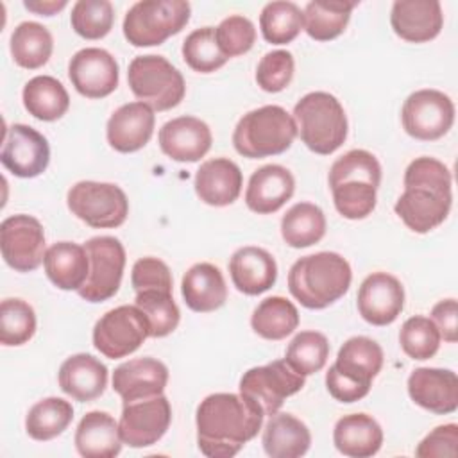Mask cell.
<instances>
[{
    "instance_id": "cell-1",
    "label": "cell",
    "mask_w": 458,
    "mask_h": 458,
    "mask_svg": "<svg viewBox=\"0 0 458 458\" xmlns=\"http://www.w3.org/2000/svg\"><path fill=\"white\" fill-rule=\"evenodd\" d=\"M263 417L242 394H211L197 408V445L208 458H231L259 433Z\"/></svg>"
},
{
    "instance_id": "cell-2",
    "label": "cell",
    "mask_w": 458,
    "mask_h": 458,
    "mask_svg": "<svg viewBox=\"0 0 458 458\" xmlns=\"http://www.w3.org/2000/svg\"><path fill=\"white\" fill-rule=\"evenodd\" d=\"M451 172L435 157H415L404 172V191L397 199L394 211L413 233L424 234L438 227L449 215Z\"/></svg>"
},
{
    "instance_id": "cell-3",
    "label": "cell",
    "mask_w": 458,
    "mask_h": 458,
    "mask_svg": "<svg viewBox=\"0 0 458 458\" xmlns=\"http://www.w3.org/2000/svg\"><path fill=\"white\" fill-rule=\"evenodd\" d=\"M381 165L374 154L352 148L329 168V188L336 211L349 220L367 218L376 208Z\"/></svg>"
},
{
    "instance_id": "cell-4",
    "label": "cell",
    "mask_w": 458,
    "mask_h": 458,
    "mask_svg": "<svg viewBox=\"0 0 458 458\" xmlns=\"http://www.w3.org/2000/svg\"><path fill=\"white\" fill-rule=\"evenodd\" d=\"M349 261L336 252L299 258L288 272L290 293L308 310H324L344 297L351 286Z\"/></svg>"
},
{
    "instance_id": "cell-5",
    "label": "cell",
    "mask_w": 458,
    "mask_h": 458,
    "mask_svg": "<svg viewBox=\"0 0 458 458\" xmlns=\"http://www.w3.org/2000/svg\"><path fill=\"white\" fill-rule=\"evenodd\" d=\"M383 367V349L369 336H352L326 372L327 392L340 403L363 399Z\"/></svg>"
},
{
    "instance_id": "cell-6",
    "label": "cell",
    "mask_w": 458,
    "mask_h": 458,
    "mask_svg": "<svg viewBox=\"0 0 458 458\" xmlns=\"http://www.w3.org/2000/svg\"><path fill=\"white\" fill-rule=\"evenodd\" d=\"M293 120L302 143L315 154L329 156L347 138V116L340 100L327 91H311L293 107Z\"/></svg>"
},
{
    "instance_id": "cell-7",
    "label": "cell",
    "mask_w": 458,
    "mask_h": 458,
    "mask_svg": "<svg viewBox=\"0 0 458 458\" xmlns=\"http://www.w3.org/2000/svg\"><path fill=\"white\" fill-rule=\"evenodd\" d=\"M297 136L295 120L281 106H263L240 118L233 132L236 152L249 159L277 156L288 150Z\"/></svg>"
},
{
    "instance_id": "cell-8",
    "label": "cell",
    "mask_w": 458,
    "mask_h": 458,
    "mask_svg": "<svg viewBox=\"0 0 458 458\" xmlns=\"http://www.w3.org/2000/svg\"><path fill=\"white\" fill-rule=\"evenodd\" d=\"M191 5L184 0H141L123 18V36L132 47H156L181 32L190 21Z\"/></svg>"
},
{
    "instance_id": "cell-9",
    "label": "cell",
    "mask_w": 458,
    "mask_h": 458,
    "mask_svg": "<svg viewBox=\"0 0 458 458\" xmlns=\"http://www.w3.org/2000/svg\"><path fill=\"white\" fill-rule=\"evenodd\" d=\"M134 97L154 111H168L181 104L186 93L182 73L163 55H138L127 70Z\"/></svg>"
},
{
    "instance_id": "cell-10",
    "label": "cell",
    "mask_w": 458,
    "mask_h": 458,
    "mask_svg": "<svg viewBox=\"0 0 458 458\" xmlns=\"http://www.w3.org/2000/svg\"><path fill=\"white\" fill-rule=\"evenodd\" d=\"M68 209L95 229H113L125 222L129 200L123 190L113 182L79 181L66 195Z\"/></svg>"
},
{
    "instance_id": "cell-11",
    "label": "cell",
    "mask_w": 458,
    "mask_h": 458,
    "mask_svg": "<svg viewBox=\"0 0 458 458\" xmlns=\"http://www.w3.org/2000/svg\"><path fill=\"white\" fill-rule=\"evenodd\" d=\"M148 336V320L134 304H123L109 310L97 320L93 327V345L109 360L132 354Z\"/></svg>"
},
{
    "instance_id": "cell-12",
    "label": "cell",
    "mask_w": 458,
    "mask_h": 458,
    "mask_svg": "<svg viewBox=\"0 0 458 458\" xmlns=\"http://www.w3.org/2000/svg\"><path fill=\"white\" fill-rule=\"evenodd\" d=\"M89 272L77 293L88 302L111 299L122 283L125 268V249L114 236H93L84 243Z\"/></svg>"
},
{
    "instance_id": "cell-13",
    "label": "cell",
    "mask_w": 458,
    "mask_h": 458,
    "mask_svg": "<svg viewBox=\"0 0 458 458\" xmlns=\"http://www.w3.org/2000/svg\"><path fill=\"white\" fill-rule=\"evenodd\" d=\"M304 376L297 374L284 360H276L261 367H252L240 379V394L254 401L263 415H274L284 399L301 392Z\"/></svg>"
},
{
    "instance_id": "cell-14",
    "label": "cell",
    "mask_w": 458,
    "mask_h": 458,
    "mask_svg": "<svg viewBox=\"0 0 458 458\" xmlns=\"http://www.w3.org/2000/svg\"><path fill=\"white\" fill-rule=\"evenodd\" d=\"M404 131L420 141H433L449 132L454 122L453 100L438 89L413 91L403 104Z\"/></svg>"
},
{
    "instance_id": "cell-15",
    "label": "cell",
    "mask_w": 458,
    "mask_h": 458,
    "mask_svg": "<svg viewBox=\"0 0 458 458\" xmlns=\"http://www.w3.org/2000/svg\"><path fill=\"white\" fill-rule=\"evenodd\" d=\"M4 261L16 272H32L45 261V231L30 215H13L0 224Z\"/></svg>"
},
{
    "instance_id": "cell-16",
    "label": "cell",
    "mask_w": 458,
    "mask_h": 458,
    "mask_svg": "<svg viewBox=\"0 0 458 458\" xmlns=\"http://www.w3.org/2000/svg\"><path fill=\"white\" fill-rule=\"evenodd\" d=\"M172 422L170 401L161 394L123 404L120 437L129 447H148L163 438Z\"/></svg>"
},
{
    "instance_id": "cell-17",
    "label": "cell",
    "mask_w": 458,
    "mask_h": 458,
    "mask_svg": "<svg viewBox=\"0 0 458 458\" xmlns=\"http://www.w3.org/2000/svg\"><path fill=\"white\" fill-rule=\"evenodd\" d=\"M0 161L5 170L21 179L41 175L50 163L47 138L30 125L13 123L5 129Z\"/></svg>"
},
{
    "instance_id": "cell-18",
    "label": "cell",
    "mask_w": 458,
    "mask_h": 458,
    "mask_svg": "<svg viewBox=\"0 0 458 458\" xmlns=\"http://www.w3.org/2000/svg\"><path fill=\"white\" fill-rule=\"evenodd\" d=\"M68 77L82 97L104 98L118 86V63L104 48H82L70 59Z\"/></svg>"
},
{
    "instance_id": "cell-19",
    "label": "cell",
    "mask_w": 458,
    "mask_h": 458,
    "mask_svg": "<svg viewBox=\"0 0 458 458\" xmlns=\"http://www.w3.org/2000/svg\"><path fill=\"white\" fill-rule=\"evenodd\" d=\"M404 308V288L401 281L386 272L367 276L358 290V311L372 326L392 324Z\"/></svg>"
},
{
    "instance_id": "cell-20",
    "label": "cell",
    "mask_w": 458,
    "mask_h": 458,
    "mask_svg": "<svg viewBox=\"0 0 458 458\" xmlns=\"http://www.w3.org/2000/svg\"><path fill=\"white\" fill-rule=\"evenodd\" d=\"M408 395L428 411L453 413L458 408V376L449 369L419 367L408 377Z\"/></svg>"
},
{
    "instance_id": "cell-21",
    "label": "cell",
    "mask_w": 458,
    "mask_h": 458,
    "mask_svg": "<svg viewBox=\"0 0 458 458\" xmlns=\"http://www.w3.org/2000/svg\"><path fill=\"white\" fill-rule=\"evenodd\" d=\"M165 156L179 163H195L211 148V129L195 116H179L168 120L157 134Z\"/></svg>"
},
{
    "instance_id": "cell-22",
    "label": "cell",
    "mask_w": 458,
    "mask_h": 458,
    "mask_svg": "<svg viewBox=\"0 0 458 458\" xmlns=\"http://www.w3.org/2000/svg\"><path fill=\"white\" fill-rule=\"evenodd\" d=\"M166 383V365L150 356L123 361L113 372V390L122 397L123 404L161 395Z\"/></svg>"
},
{
    "instance_id": "cell-23",
    "label": "cell",
    "mask_w": 458,
    "mask_h": 458,
    "mask_svg": "<svg viewBox=\"0 0 458 458\" xmlns=\"http://www.w3.org/2000/svg\"><path fill=\"white\" fill-rule=\"evenodd\" d=\"M154 109L143 102H129L120 106L107 120V143L122 154L143 148L154 132Z\"/></svg>"
},
{
    "instance_id": "cell-24",
    "label": "cell",
    "mask_w": 458,
    "mask_h": 458,
    "mask_svg": "<svg viewBox=\"0 0 458 458\" xmlns=\"http://www.w3.org/2000/svg\"><path fill=\"white\" fill-rule=\"evenodd\" d=\"M394 32L408 43L435 39L444 25L440 2L437 0H395L390 11Z\"/></svg>"
},
{
    "instance_id": "cell-25",
    "label": "cell",
    "mask_w": 458,
    "mask_h": 458,
    "mask_svg": "<svg viewBox=\"0 0 458 458\" xmlns=\"http://www.w3.org/2000/svg\"><path fill=\"white\" fill-rule=\"evenodd\" d=\"M295 191V179L292 172L281 165H265L252 172L247 190L245 204L258 215H270L281 209Z\"/></svg>"
},
{
    "instance_id": "cell-26",
    "label": "cell",
    "mask_w": 458,
    "mask_h": 458,
    "mask_svg": "<svg viewBox=\"0 0 458 458\" xmlns=\"http://www.w3.org/2000/svg\"><path fill=\"white\" fill-rule=\"evenodd\" d=\"M243 175L240 166L227 157L204 161L195 174V193L208 206L224 208L233 204L242 191Z\"/></svg>"
},
{
    "instance_id": "cell-27",
    "label": "cell",
    "mask_w": 458,
    "mask_h": 458,
    "mask_svg": "<svg viewBox=\"0 0 458 458\" xmlns=\"http://www.w3.org/2000/svg\"><path fill=\"white\" fill-rule=\"evenodd\" d=\"M57 381L66 395L79 403H89L104 394L107 367L95 356L79 352L61 363Z\"/></svg>"
},
{
    "instance_id": "cell-28",
    "label": "cell",
    "mask_w": 458,
    "mask_h": 458,
    "mask_svg": "<svg viewBox=\"0 0 458 458\" xmlns=\"http://www.w3.org/2000/svg\"><path fill=\"white\" fill-rule=\"evenodd\" d=\"M233 284L245 295H259L270 290L277 279V265L274 256L254 245L240 247L229 259Z\"/></svg>"
},
{
    "instance_id": "cell-29",
    "label": "cell",
    "mask_w": 458,
    "mask_h": 458,
    "mask_svg": "<svg viewBox=\"0 0 458 458\" xmlns=\"http://www.w3.org/2000/svg\"><path fill=\"white\" fill-rule=\"evenodd\" d=\"M181 293L186 306L197 313H209L222 308L227 301L225 279L218 267L195 263L181 281Z\"/></svg>"
},
{
    "instance_id": "cell-30",
    "label": "cell",
    "mask_w": 458,
    "mask_h": 458,
    "mask_svg": "<svg viewBox=\"0 0 458 458\" xmlns=\"http://www.w3.org/2000/svg\"><path fill=\"white\" fill-rule=\"evenodd\" d=\"M75 447L84 458H114L122 451L118 422L107 411H88L75 429Z\"/></svg>"
},
{
    "instance_id": "cell-31",
    "label": "cell",
    "mask_w": 458,
    "mask_h": 458,
    "mask_svg": "<svg viewBox=\"0 0 458 458\" xmlns=\"http://www.w3.org/2000/svg\"><path fill=\"white\" fill-rule=\"evenodd\" d=\"M335 447L349 458H370L383 444V429L367 413H351L336 420L333 429Z\"/></svg>"
},
{
    "instance_id": "cell-32",
    "label": "cell",
    "mask_w": 458,
    "mask_h": 458,
    "mask_svg": "<svg viewBox=\"0 0 458 458\" xmlns=\"http://www.w3.org/2000/svg\"><path fill=\"white\" fill-rule=\"evenodd\" d=\"M311 433L292 413L276 411L263 428V449L270 458H299L308 453Z\"/></svg>"
},
{
    "instance_id": "cell-33",
    "label": "cell",
    "mask_w": 458,
    "mask_h": 458,
    "mask_svg": "<svg viewBox=\"0 0 458 458\" xmlns=\"http://www.w3.org/2000/svg\"><path fill=\"white\" fill-rule=\"evenodd\" d=\"M47 277L61 290H79L89 272V259L84 245L57 242L45 254Z\"/></svg>"
},
{
    "instance_id": "cell-34",
    "label": "cell",
    "mask_w": 458,
    "mask_h": 458,
    "mask_svg": "<svg viewBox=\"0 0 458 458\" xmlns=\"http://www.w3.org/2000/svg\"><path fill=\"white\" fill-rule=\"evenodd\" d=\"M356 5L351 0H311L302 11V29L315 41L335 39L345 30Z\"/></svg>"
},
{
    "instance_id": "cell-35",
    "label": "cell",
    "mask_w": 458,
    "mask_h": 458,
    "mask_svg": "<svg viewBox=\"0 0 458 458\" xmlns=\"http://www.w3.org/2000/svg\"><path fill=\"white\" fill-rule=\"evenodd\" d=\"M21 98L29 114L41 122H55L70 107L68 91L57 79L50 75L32 77L23 86Z\"/></svg>"
},
{
    "instance_id": "cell-36",
    "label": "cell",
    "mask_w": 458,
    "mask_h": 458,
    "mask_svg": "<svg viewBox=\"0 0 458 458\" xmlns=\"http://www.w3.org/2000/svg\"><path fill=\"white\" fill-rule=\"evenodd\" d=\"M326 234L324 211L311 202L293 204L281 218V236L286 245L304 249L318 243Z\"/></svg>"
},
{
    "instance_id": "cell-37",
    "label": "cell",
    "mask_w": 458,
    "mask_h": 458,
    "mask_svg": "<svg viewBox=\"0 0 458 458\" xmlns=\"http://www.w3.org/2000/svg\"><path fill=\"white\" fill-rule=\"evenodd\" d=\"M13 61L25 70H38L52 55L54 39L47 27L38 21H21L11 34Z\"/></svg>"
},
{
    "instance_id": "cell-38",
    "label": "cell",
    "mask_w": 458,
    "mask_h": 458,
    "mask_svg": "<svg viewBox=\"0 0 458 458\" xmlns=\"http://www.w3.org/2000/svg\"><path fill=\"white\" fill-rule=\"evenodd\" d=\"M299 326V311L292 301L272 295L263 299L250 317L252 331L265 340H283Z\"/></svg>"
},
{
    "instance_id": "cell-39",
    "label": "cell",
    "mask_w": 458,
    "mask_h": 458,
    "mask_svg": "<svg viewBox=\"0 0 458 458\" xmlns=\"http://www.w3.org/2000/svg\"><path fill=\"white\" fill-rule=\"evenodd\" d=\"M72 403L61 397H45L38 401L25 417V431L38 442H47L59 437L72 422Z\"/></svg>"
},
{
    "instance_id": "cell-40",
    "label": "cell",
    "mask_w": 458,
    "mask_h": 458,
    "mask_svg": "<svg viewBox=\"0 0 458 458\" xmlns=\"http://www.w3.org/2000/svg\"><path fill=\"white\" fill-rule=\"evenodd\" d=\"M302 11L293 2H268L259 14V29L265 41L286 45L302 30Z\"/></svg>"
},
{
    "instance_id": "cell-41",
    "label": "cell",
    "mask_w": 458,
    "mask_h": 458,
    "mask_svg": "<svg viewBox=\"0 0 458 458\" xmlns=\"http://www.w3.org/2000/svg\"><path fill=\"white\" fill-rule=\"evenodd\" d=\"M134 306H138L148 320L150 336L163 338L174 333L181 320V311L166 290H143L136 293Z\"/></svg>"
},
{
    "instance_id": "cell-42",
    "label": "cell",
    "mask_w": 458,
    "mask_h": 458,
    "mask_svg": "<svg viewBox=\"0 0 458 458\" xmlns=\"http://www.w3.org/2000/svg\"><path fill=\"white\" fill-rule=\"evenodd\" d=\"M329 358V342L318 331H301L288 344L284 361L301 376H311L324 369Z\"/></svg>"
},
{
    "instance_id": "cell-43",
    "label": "cell",
    "mask_w": 458,
    "mask_h": 458,
    "mask_svg": "<svg viewBox=\"0 0 458 458\" xmlns=\"http://www.w3.org/2000/svg\"><path fill=\"white\" fill-rule=\"evenodd\" d=\"M182 59L199 73H211L229 61L218 47L213 27L195 29L186 36L182 41Z\"/></svg>"
},
{
    "instance_id": "cell-44",
    "label": "cell",
    "mask_w": 458,
    "mask_h": 458,
    "mask_svg": "<svg viewBox=\"0 0 458 458\" xmlns=\"http://www.w3.org/2000/svg\"><path fill=\"white\" fill-rule=\"evenodd\" d=\"M36 333V313L21 299H4L0 304V342L5 347L27 344Z\"/></svg>"
},
{
    "instance_id": "cell-45",
    "label": "cell",
    "mask_w": 458,
    "mask_h": 458,
    "mask_svg": "<svg viewBox=\"0 0 458 458\" xmlns=\"http://www.w3.org/2000/svg\"><path fill=\"white\" fill-rule=\"evenodd\" d=\"M72 29L84 39H100L114 23V9L107 0H79L70 14Z\"/></svg>"
},
{
    "instance_id": "cell-46",
    "label": "cell",
    "mask_w": 458,
    "mask_h": 458,
    "mask_svg": "<svg viewBox=\"0 0 458 458\" xmlns=\"http://www.w3.org/2000/svg\"><path fill=\"white\" fill-rule=\"evenodd\" d=\"M399 344L411 360H429L440 347V333L431 318L415 315L404 320L399 331Z\"/></svg>"
},
{
    "instance_id": "cell-47",
    "label": "cell",
    "mask_w": 458,
    "mask_h": 458,
    "mask_svg": "<svg viewBox=\"0 0 458 458\" xmlns=\"http://www.w3.org/2000/svg\"><path fill=\"white\" fill-rule=\"evenodd\" d=\"M215 34L218 47L227 59L249 52L256 41L254 23L242 14H233L222 20L215 29Z\"/></svg>"
},
{
    "instance_id": "cell-48",
    "label": "cell",
    "mask_w": 458,
    "mask_h": 458,
    "mask_svg": "<svg viewBox=\"0 0 458 458\" xmlns=\"http://www.w3.org/2000/svg\"><path fill=\"white\" fill-rule=\"evenodd\" d=\"M293 70L295 61L288 50H272L258 63L256 82L267 93H279L292 82Z\"/></svg>"
},
{
    "instance_id": "cell-49",
    "label": "cell",
    "mask_w": 458,
    "mask_h": 458,
    "mask_svg": "<svg viewBox=\"0 0 458 458\" xmlns=\"http://www.w3.org/2000/svg\"><path fill=\"white\" fill-rule=\"evenodd\" d=\"M131 284L134 292L143 290H166L172 292V272L165 261L154 256L140 258L132 265Z\"/></svg>"
},
{
    "instance_id": "cell-50",
    "label": "cell",
    "mask_w": 458,
    "mask_h": 458,
    "mask_svg": "<svg viewBox=\"0 0 458 458\" xmlns=\"http://www.w3.org/2000/svg\"><path fill=\"white\" fill-rule=\"evenodd\" d=\"M419 458H440L458 454V426L444 424L437 426L431 433H428L415 449Z\"/></svg>"
},
{
    "instance_id": "cell-51",
    "label": "cell",
    "mask_w": 458,
    "mask_h": 458,
    "mask_svg": "<svg viewBox=\"0 0 458 458\" xmlns=\"http://www.w3.org/2000/svg\"><path fill=\"white\" fill-rule=\"evenodd\" d=\"M431 320L437 326L440 338L449 344L458 340V304L456 299L438 301L431 310Z\"/></svg>"
},
{
    "instance_id": "cell-52",
    "label": "cell",
    "mask_w": 458,
    "mask_h": 458,
    "mask_svg": "<svg viewBox=\"0 0 458 458\" xmlns=\"http://www.w3.org/2000/svg\"><path fill=\"white\" fill-rule=\"evenodd\" d=\"M25 9L39 14V16H54L55 13L63 11L68 2L66 0H25Z\"/></svg>"
}]
</instances>
